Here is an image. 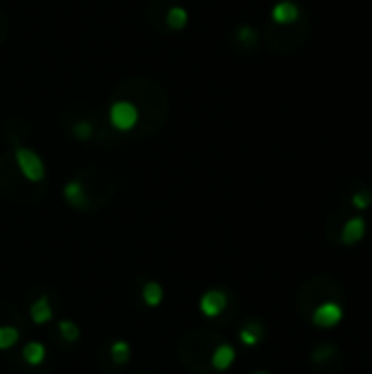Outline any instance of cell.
<instances>
[{
  "instance_id": "obj_1",
  "label": "cell",
  "mask_w": 372,
  "mask_h": 374,
  "mask_svg": "<svg viewBox=\"0 0 372 374\" xmlns=\"http://www.w3.org/2000/svg\"><path fill=\"white\" fill-rule=\"evenodd\" d=\"M16 162H18V169L22 171V175L29 179V182H42L44 179V162L42 158L31 152V149H26V147H18L16 149Z\"/></svg>"
},
{
  "instance_id": "obj_2",
  "label": "cell",
  "mask_w": 372,
  "mask_h": 374,
  "mask_svg": "<svg viewBox=\"0 0 372 374\" xmlns=\"http://www.w3.org/2000/svg\"><path fill=\"white\" fill-rule=\"evenodd\" d=\"M110 123L116 129L129 131L134 125L138 123V110L127 101H116V103H112V108H110Z\"/></svg>"
},
{
  "instance_id": "obj_3",
  "label": "cell",
  "mask_w": 372,
  "mask_h": 374,
  "mask_svg": "<svg viewBox=\"0 0 372 374\" xmlns=\"http://www.w3.org/2000/svg\"><path fill=\"white\" fill-rule=\"evenodd\" d=\"M226 304H228V298H226V293L219 291V289L206 291L202 295V300H200V309H202V313L206 318H217L219 313L226 309Z\"/></svg>"
},
{
  "instance_id": "obj_4",
  "label": "cell",
  "mask_w": 372,
  "mask_h": 374,
  "mask_svg": "<svg viewBox=\"0 0 372 374\" xmlns=\"http://www.w3.org/2000/svg\"><path fill=\"white\" fill-rule=\"evenodd\" d=\"M339 320H341V307L337 302H324L314 313V322L322 328H331L339 324Z\"/></svg>"
},
{
  "instance_id": "obj_5",
  "label": "cell",
  "mask_w": 372,
  "mask_h": 374,
  "mask_svg": "<svg viewBox=\"0 0 372 374\" xmlns=\"http://www.w3.org/2000/svg\"><path fill=\"white\" fill-rule=\"evenodd\" d=\"M300 16V9H298L293 3H289V0H285V3H278L274 9H272V20L274 24H291L296 22Z\"/></svg>"
},
{
  "instance_id": "obj_6",
  "label": "cell",
  "mask_w": 372,
  "mask_h": 374,
  "mask_svg": "<svg viewBox=\"0 0 372 374\" xmlns=\"http://www.w3.org/2000/svg\"><path fill=\"white\" fill-rule=\"evenodd\" d=\"M64 197L74 208H88V206H90V202H88V195H86V188H83V184L79 182V179H72V182L66 184Z\"/></svg>"
},
{
  "instance_id": "obj_7",
  "label": "cell",
  "mask_w": 372,
  "mask_h": 374,
  "mask_svg": "<svg viewBox=\"0 0 372 374\" xmlns=\"http://www.w3.org/2000/svg\"><path fill=\"white\" fill-rule=\"evenodd\" d=\"M366 234V223L362 217H353L346 221L344 226V232H341V241H344L346 245H353L357 241H362V236Z\"/></svg>"
},
{
  "instance_id": "obj_8",
  "label": "cell",
  "mask_w": 372,
  "mask_h": 374,
  "mask_svg": "<svg viewBox=\"0 0 372 374\" xmlns=\"http://www.w3.org/2000/svg\"><path fill=\"white\" fill-rule=\"evenodd\" d=\"M234 361V348L230 343H219V346L213 350V357H211V364L215 370H228Z\"/></svg>"
},
{
  "instance_id": "obj_9",
  "label": "cell",
  "mask_w": 372,
  "mask_h": 374,
  "mask_svg": "<svg viewBox=\"0 0 372 374\" xmlns=\"http://www.w3.org/2000/svg\"><path fill=\"white\" fill-rule=\"evenodd\" d=\"M31 320L35 324H47V322L53 320V309L49 304V298L47 295L38 298V300L31 304Z\"/></svg>"
},
{
  "instance_id": "obj_10",
  "label": "cell",
  "mask_w": 372,
  "mask_h": 374,
  "mask_svg": "<svg viewBox=\"0 0 372 374\" xmlns=\"http://www.w3.org/2000/svg\"><path fill=\"white\" fill-rule=\"evenodd\" d=\"M22 359L29 366H40L44 359H47V348H44L40 341H29L22 348Z\"/></svg>"
},
{
  "instance_id": "obj_11",
  "label": "cell",
  "mask_w": 372,
  "mask_h": 374,
  "mask_svg": "<svg viewBox=\"0 0 372 374\" xmlns=\"http://www.w3.org/2000/svg\"><path fill=\"white\" fill-rule=\"evenodd\" d=\"M162 298H165V291H162V285L160 282H147L143 287V300L147 307H158L162 302Z\"/></svg>"
},
{
  "instance_id": "obj_12",
  "label": "cell",
  "mask_w": 372,
  "mask_h": 374,
  "mask_svg": "<svg viewBox=\"0 0 372 374\" xmlns=\"http://www.w3.org/2000/svg\"><path fill=\"white\" fill-rule=\"evenodd\" d=\"M20 339V331L16 326H0V350L16 346Z\"/></svg>"
},
{
  "instance_id": "obj_13",
  "label": "cell",
  "mask_w": 372,
  "mask_h": 374,
  "mask_svg": "<svg viewBox=\"0 0 372 374\" xmlns=\"http://www.w3.org/2000/svg\"><path fill=\"white\" fill-rule=\"evenodd\" d=\"M261 337H263V328L254 322H250L241 331V341L248 343V346H257V343L261 341Z\"/></svg>"
},
{
  "instance_id": "obj_14",
  "label": "cell",
  "mask_w": 372,
  "mask_h": 374,
  "mask_svg": "<svg viewBox=\"0 0 372 374\" xmlns=\"http://www.w3.org/2000/svg\"><path fill=\"white\" fill-rule=\"evenodd\" d=\"M110 355H112V361L116 366L127 364V359H129V343L127 341H114L112 348H110Z\"/></svg>"
},
{
  "instance_id": "obj_15",
  "label": "cell",
  "mask_w": 372,
  "mask_h": 374,
  "mask_svg": "<svg viewBox=\"0 0 372 374\" xmlns=\"http://www.w3.org/2000/svg\"><path fill=\"white\" fill-rule=\"evenodd\" d=\"M186 20H188V16H186V11L182 7H173L167 13V24L173 29V31H180V29H184Z\"/></svg>"
},
{
  "instance_id": "obj_16",
  "label": "cell",
  "mask_w": 372,
  "mask_h": 374,
  "mask_svg": "<svg viewBox=\"0 0 372 374\" xmlns=\"http://www.w3.org/2000/svg\"><path fill=\"white\" fill-rule=\"evenodd\" d=\"M59 335H62L66 341H77L79 335H81V331H79V326L74 324V322L62 320V322H59Z\"/></svg>"
},
{
  "instance_id": "obj_17",
  "label": "cell",
  "mask_w": 372,
  "mask_h": 374,
  "mask_svg": "<svg viewBox=\"0 0 372 374\" xmlns=\"http://www.w3.org/2000/svg\"><path fill=\"white\" fill-rule=\"evenodd\" d=\"M236 40H239L243 47H252V44H257L259 35L252 26H241L239 31H236Z\"/></svg>"
},
{
  "instance_id": "obj_18",
  "label": "cell",
  "mask_w": 372,
  "mask_h": 374,
  "mask_svg": "<svg viewBox=\"0 0 372 374\" xmlns=\"http://www.w3.org/2000/svg\"><path fill=\"white\" fill-rule=\"evenodd\" d=\"M72 133L77 136L79 140H88L92 136V123L90 121H81V123H77L72 127Z\"/></svg>"
},
{
  "instance_id": "obj_19",
  "label": "cell",
  "mask_w": 372,
  "mask_h": 374,
  "mask_svg": "<svg viewBox=\"0 0 372 374\" xmlns=\"http://www.w3.org/2000/svg\"><path fill=\"white\" fill-rule=\"evenodd\" d=\"M353 204L357 208H368L372 204V195H370V190H357L355 195H353Z\"/></svg>"
},
{
  "instance_id": "obj_20",
  "label": "cell",
  "mask_w": 372,
  "mask_h": 374,
  "mask_svg": "<svg viewBox=\"0 0 372 374\" xmlns=\"http://www.w3.org/2000/svg\"><path fill=\"white\" fill-rule=\"evenodd\" d=\"M329 355H333V348H322V350H316L314 355V361H324V359H329Z\"/></svg>"
},
{
  "instance_id": "obj_21",
  "label": "cell",
  "mask_w": 372,
  "mask_h": 374,
  "mask_svg": "<svg viewBox=\"0 0 372 374\" xmlns=\"http://www.w3.org/2000/svg\"><path fill=\"white\" fill-rule=\"evenodd\" d=\"M254 374H270V372H254Z\"/></svg>"
}]
</instances>
